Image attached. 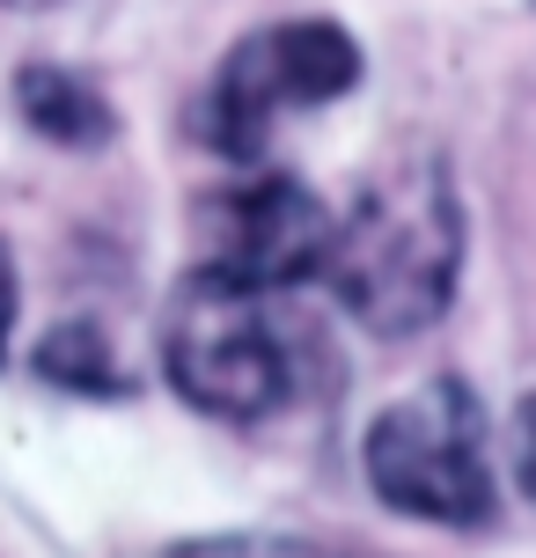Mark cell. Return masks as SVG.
Instances as JSON below:
<instances>
[{"label": "cell", "mask_w": 536, "mask_h": 558, "mask_svg": "<svg viewBox=\"0 0 536 558\" xmlns=\"http://www.w3.org/2000/svg\"><path fill=\"white\" fill-rule=\"evenodd\" d=\"M455 272H463V198L434 155H404L353 198L324 279L353 324H367L375 338H412L449 316Z\"/></svg>", "instance_id": "6da1fadb"}, {"label": "cell", "mask_w": 536, "mask_h": 558, "mask_svg": "<svg viewBox=\"0 0 536 558\" xmlns=\"http://www.w3.org/2000/svg\"><path fill=\"white\" fill-rule=\"evenodd\" d=\"M198 272L243 279L257 294H280L302 279L331 272L339 251V214L294 184V177H251V184H228V192L198 198Z\"/></svg>", "instance_id": "277c9868"}, {"label": "cell", "mask_w": 536, "mask_h": 558, "mask_svg": "<svg viewBox=\"0 0 536 558\" xmlns=\"http://www.w3.org/2000/svg\"><path fill=\"white\" fill-rule=\"evenodd\" d=\"M280 111H294V104H287V88H280L272 29H257V37H243V45L221 59V74L206 88V111H198V133H206V147L251 162L257 147L272 140V118Z\"/></svg>", "instance_id": "5b68a950"}, {"label": "cell", "mask_w": 536, "mask_h": 558, "mask_svg": "<svg viewBox=\"0 0 536 558\" xmlns=\"http://www.w3.org/2000/svg\"><path fill=\"white\" fill-rule=\"evenodd\" d=\"M15 111L52 147H103L118 133V111L96 96V82H82L74 66H45V59L15 74Z\"/></svg>", "instance_id": "8992f818"}, {"label": "cell", "mask_w": 536, "mask_h": 558, "mask_svg": "<svg viewBox=\"0 0 536 558\" xmlns=\"http://www.w3.org/2000/svg\"><path fill=\"white\" fill-rule=\"evenodd\" d=\"M170 558H339L309 544V536H265V530H235V536H198V544H176Z\"/></svg>", "instance_id": "9c48e42d"}, {"label": "cell", "mask_w": 536, "mask_h": 558, "mask_svg": "<svg viewBox=\"0 0 536 558\" xmlns=\"http://www.w3.org/2000/svg\"><path fill=\"white\" fill-rule=\"evenodd\" d=\"M272 59H280V88L294 111L302 104H331V96H345V88L361 82V45L339 23H324V15L280 23L272 29Z\"/></svg>", "instance_id": "52a82bcc"}, {"label": "cell", "mask_w": 536, "mask_h": 558, "mask_svg": "<svg viewBox=\"0 0 536 558\" xmlns=\"http://www.w3.org/2000/svg\"><path fill=\"white\" fill-rule=\"evenodd\" d=\"M514 448H522V477H529V493H536V397L522 404V434H514Z\"/></svg>", "instance_id": "8fae6325"}, {"label": "cell", "mask_w": 536, "mask_h": 558, "mask_svg": "<svg viewBox=\"0 0 536 558\" xmlns=\"http://www.w3.org/2000/svg\"><path fill=\"white\" fill-rule=\"evenodd\" d=\"M0 8H52V0H0Z\"/></svg>", "instance_id": "7c38bea8"}, {"label": "cell", "mask_w": 536, "mask_h": 558, "mask_svg": "<svg viewBox=\"0 0 536 558\" xmlns=\"http://www.w3.org/2000/svg\"><path fill=\"white\" fill-rule=\"evenodd\" d=\"M367 485L382 507L471 530L492 514V448H485V412L455 375H434L412 397H397L367 426Z\"/></svg>", "instance_id": "3957f363"}, {"label": "cell", "mask_w": 536, "mask_h": 558, "mask_svg": "<svg viewBox=\"0 0 536 558\" xmlns=\"http://www.w3.org/2000/svg\"><path fill=\"white\" fill-rule=\"evenodd\" d=\"M162 375L206 418H272L294 397V338L272 294L192 272L162 316Z\"/></svg>", "instance_id": "7a4b0ae2"}, {"label": "cell", "mask_w": 536, "mask_h": 558, "mask_svg": "<svg viewBox=\"0 0 536 558\" xmlns=\"http://www.w3.org/2000/svg\"><path fill=\"white\" fill-rule=\"evenodd\" d=\"M37 375L59 383V390H82V397H118L125 390V375H118L111 345L96 324H59L45 345H37Z\"/></svg>", "instance_id": "ba28073f"}, {"label": "cell", "mask_w": 536, "mask_h": 558, "mask_svg": "<svg viewBox=\"0 0 536 558\" xmlns=\"http://www.w3.org/2000/svg\"><path fill=\"white\" fill-rule=\"evenodd\" d=\"M8 331H15V257L0 243V353H8Z\"/></svg>", "instance_id": "30bf717a"}]
</instances>
